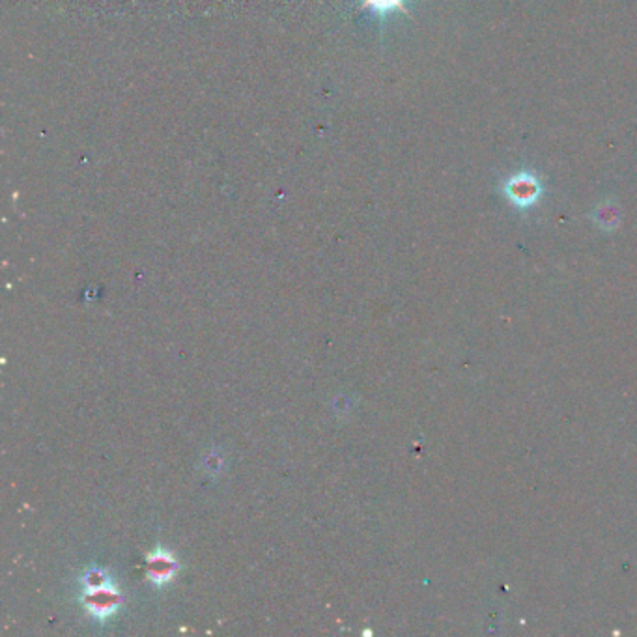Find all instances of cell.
I'll return each instance as SVG.
<instances>
[{"label":"cell","mask_w":637,"mask_h":637,"mask_svg":"<svg viewBox=\"0 0 637 637\" xmlns=\"http://www.w3.org/2000/svg\"><path fill=\"white\" fill-rule=\"evenodd\" d=\"M83 600L93 616L105 619L118 609L122 598L103 570H90L83 578Z\"/></svg>","instance_id":"obj_1"},{"label":"cell","mask_w":637,"mask_h":637,"mask_svg":"<svg viewBox=\"0 0 637 637\" xmlns=\"http://www.w3.org/2000/svg\"><path fill=\"white\" fill-rule=\"evenodd\" d=\"M503 193L512 206L531 207L539 202L540 195H542V185L533 172H520L505 182Z\"/></svg>","instance_id":"obj_2"},{"label":"cell","mask_w":637,"mask_h":637,"mask_svg":"<svg viewBox=\"0 0 637 637\" xmlns=\"http://www.w3.org/2000/svg\"><path fill=\"white\" fill-rule=\"evenodd\" d=\"M176 559L172 557L171 551L166 549H156L148 557V578L154 583H166L176 574Z\"/></svg>","instance_id":"obj_3"},{"label":"cell","mask_w":637,"mask_h":637,"mask_svg":"<svg viewBox=\"0 0 637 637\" xmlns=\"http://www.w3.org/2000/svg\"><path fill=\"white\" fill-rule=\"evenodd\" d=\"M367 8H372V10L378 11V13H385V11L391 10H400L404 11L406 16H410L408 10H406L404 0H365L363 10H367Z\"/></svg>","instance_id":"obj_4"},{"label":"cell","mask_w":637,"mask_h":637,"mask_svg":"<svg viewBox=\"0 0 637 637\" xmlns=\"http://www.w3.org/2000/svg\"><path fill=\"white\" fill-rule=\"evenodd\" d=\"M596 221L602 224V228H615L619 223V213H616L615 207H612L609 204H604L596 210Z\"/></svg>","instance_id":"obj_5"}]
</instances>
